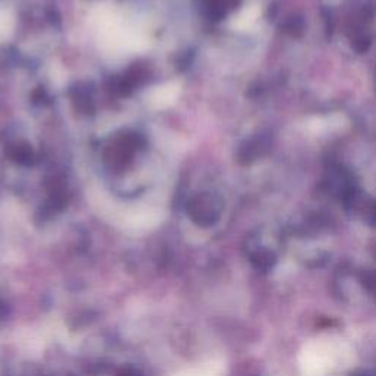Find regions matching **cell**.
<instances>
[{
	"label": "cell",
	"mask_w": 376,
	"mask_h": 376,
	"mask_svg": "<svg viewBox=\"0 0 376 376\" xmlns=\"http://www.w3.org/2000/svg\"><path fill=\"white\" fill-rule=\"evenodd\" d=\"M146 140L136 131H125L111 140L106 146L103 158L109 168L122 171L133 163L140 150H143Z\"/></svg>",
	"instance_id": "cell-1"
},
{
	"label": "cell",
	"mask_w": 376,
	"mask_h": 376,
	"mask_svg": "<svg viewBox=\"0 0 376 376\" xmlns=\"http://www.w3.org/2000/svg\"><path fill=\"white\" fill-rule=\"evenodd\" d=\"M222 198L215 193H198L188 202V213L200 225H210L219 219Z\"/></svg>",
	"instance_id": "cell-2"
},
{
	"label": "cell",
	"mask_w": 376,
	"mask_h": 376,
	"mask_svg": "<svg viewBox=\"0 0 376 376\" xmlns=\"http://www.w3.org/2000/svg\"><path fill=\"white\" fill-rule=\"evenodd\" d=\"M272 148V137L269 133H259L241 143L237 159L241 165H252L266 156Z\"/></svg>",
	"instance_id": "cell-3"
},
{
	"label": "cell",
	"mask_w": 376,
	"mask_h": 376,
	"mask_svg": "<svg viewBox=\"0 0 376 376\" xmlns=\"http://www.w3.org/2000/svg\"><path fill=\"white\" fill-rule=\"evenodd\" d=\"M5 155L16 165L31 166L37 161V152L31 143L19 136H12L6 138Z\"/></svg>",
	"instance_id": "cell-4"
},
{
	"label": "cell",
	"mask_w": 376,
	"mask_h": 376,
	"mask_svg": "<svg viewBox=\"0 0 376 376\" xmlns=\"http://www.w3.org/2000/svg\"><path fill=\"white\" fill-rule=\"evenodd\" d=\"M71 100L73 108L83 115H90L96 109L94 90L88 83H77L71 88Z\"/></svg>",
	"instance_id": "cell-5"
},
{
	"label": "cell",
	"mask_w": 376,
	"mask_h": 376,
	"mask_svg": "<svg viewBox=\"0 0 376 376\" xmlns=\"http://www.w3.org/2000/svg\"><path fill=\"white\" fill-rule=\"evenodd\" d=\"M240 4L241 0H203V8L210 19L220 21L238 8Z\"/></svg>",
	"instance_id": "cell-6"
},
{
	"label": "cell",
	"mask_w": 376,
	"mask_h": 376,
	"mask_svg": "<svg viewBox=\"0 0 376 376\" xmlns=\"http://www.w3.org/2000/svg\"><path fill=\"white\" fill-rule=\"evenodd\" d=\"M305 30H306V24L303 16L300 15H291L284 24V31L293 37L303 36Z\"/></svg>",
	"instance_id": "cell-7"
},
{
	"label": "cell",
	"mask_w": 376,
	"mask_h": 376,
	"mask_svg": "<svg viewBox=\"0 0 376 376\" xmlns=\"http://www.w3.org/2000/svg\"><path fill=\"white\" fill-rule=\"evenodd\" d=\"M350 40H352V47L357 54H366L372 44V37L363 30L356 31Z\"/></svg>",
	"instance_id": "cell-8"
},
{
	"label": "cell",
	"mask_w": 376,
	"mask_h": 376,
	"mask_svg": "<svg viewBox=\"0 0 376 376\" xmlns=\"http://www.w3.org/2000/svg\"><path fill=\"white\" fill-rule=\"evenodd\" d=\"M366 219L376 227V200H370L367 203H363Z\"/></svg>",
	"instance_id": "cell-9"
},
{
	"label": "cell",
	"mask_w": 376,
	"mask_h": 376,
	"mask_svg": "<svg viewBox=\"0 0 376 376\" xmlns=\"http://www.w3.org/2000/svg\"><path fill=\"white\" fill-rule=\"evenodd\" d=\"M180 376H218V375L212 369H193L181 373Z\"/></svg>",
	"instance_id": "cell-10"
}]
</instances>
